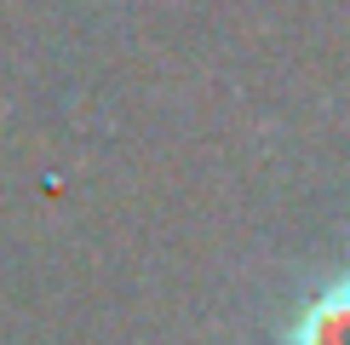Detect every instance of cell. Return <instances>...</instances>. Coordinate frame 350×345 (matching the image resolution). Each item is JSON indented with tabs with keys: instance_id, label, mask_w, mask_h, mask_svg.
<instances>
[{
	"instance_id": "cell-1",
	"label": "cell",
	"mask_w": 350,
	"mask_h": 345,
	"mask_svg": "<svg viewBox=\"0 0 350 345\" xmlns=\"http://www.w3.org/2000/svg\"><path fill=\"white\" fill-rule=\"evenodd\" d=\"M293 345H350V277H339L310 311L299 316Z\"/></svg>"
}]
</instances>
